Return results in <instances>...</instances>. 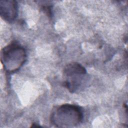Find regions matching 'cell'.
I'll list each match as a JSON object with an SVG mask.
<instances>
[{
	"label": "cell",
	"instance_id": "1",
	"mask_svg": "<svg viewBox=\"0 0 128 128\" xmlns=\"http://www.w3.org/2000/svg\"><path fill=\"white\" fill-rule=\"evenodd\" d=\"M83 118L82 108L76 105L64 104L52 111L51 122L57 127H72L79 124Z\"/></svg>",
	"mask_w": 128,
	"mask_h": 128
},
{
	"label": "cell",
	"instance_id": "2",
	"mask_svg": "<svg viewBox=\"0 0 128 128\" xmlns=\"http://www.w3.org/2000/svg\"><path fill=\"white\" fill-rule=\"evenodd\" d=\"M0 56L1 62L8 72H14L18 70L26 59L24 48L15 42L4 47L2 50Z\"/></svg>",
	"mask_w": 128,
	"mask_h": 128
},
{
	"label": "cell",
	"instance_id": "3",
	"mask_svg": "<svg viewBox=\"0 0 128 128\" xmlns=\"http://www.w3.org/2000/svg\"><path fill=\"white\" fill-rule=\"evenodd\" d=\"M86 74V68L78 63L67 64L64 70V86L70 92H76L82 86Z\"/></svg>",
	"mask_w": 128,
	"mask_h": 128
},
{
	"label": "cell",
	"instance_id": "4",
	"mask_svg": "<svg viewBox=\"0 0 128 128\" xmlns=\"http://www.w3.org/2000/svg\"><path fill=\"white\" fill-rule=\"evenodd\" d=\"M18 12L17 2L4 0L0 2V15L4 20L11 22L15 20Z\"/></svg>",
	"mask_w": 128,
	"mask_h": 128
}]
</instances>
